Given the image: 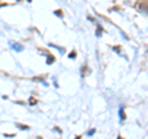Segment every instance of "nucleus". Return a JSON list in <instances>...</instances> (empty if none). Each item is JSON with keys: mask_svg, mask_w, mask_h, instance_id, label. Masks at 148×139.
<instances>
[{"mask_svg": "<svg viewBox=\"0 0 148 139\" xmlns=\"http://www.w3.org/2000/svg\"><path fill=\"white\" fill-rule=\"evenodd\" d=\"M80 138H82V137H80V136H78V137H77V138H75V139H80Z\"/></svg>", "mask_w": 148, "mask_h": 139, "instance_id": "obj_13", "label": "nucleus"}, {"mask_svg": "<svg viewBox=\"0 0 148 139\" xmlns=\"http://www.w3.org/2000/svg\"><path fill=\"white\" fill-rule=\"evenodd\" d=\"M54 14H56L57 16H59V17H63V13H62V10H56Z\"/></svg>", "mask_w": 148, "mask_h": 139, "instance_id": "obj_8", "label": "nucleus"}, {"mask_svg": "<svg viewBox=\"0 0 148 139\" xmlns=\"http://www.w3.org/2000/svg\"><path fill=\"white\" fill-rule=\"evenodd\" d=\"M94 133H95V129H90V131L88 132V136H92Z\"/></svg>", "mask_w": 148, "mask_h": 139, "instance_id": "obj_9", "label": "nucleus"}, {"mask_svg": "<svg viewBox=\"0 0 148 139\" xmlns=\"http://www.w3.org/2000/svg\"><path fill=\"white\" fill-rule=\"evenodd\" d=\"M12 47L15 49V50L17 51V52H20V51H22V50H24V46H22V45H20V44H17V42L12 44Z\"/></svg>", "mask_w": 148, "mask_h": 139, "instance_id": "obj_1", "label": "nucleus"}, {"mask_svg": "<svg viewBox=\"0 0 148 139\" xmlns=\"http://www.w3.org/2000/svg\"><path fill=\"white\" fill-rule=\"evenodd\" d=\"M54 61H56V57L53 56V55H48V56H47V63L48 65H52Z\"/></svg>", "mask_w": 148, "mask_h": 139, "instance_id": "obj_2", "label": "nucleus"}, {"mask_svg": "<svg viewBox=\"0 0 148 139\" xmlns=\"http://www.w3.org/2000/svg\"><path fill=\"white\" fill-rule=\"evenodd\" d=\"M117 139H125V138H122L121 136H119V137H117Z\"/></svg>", "mask_w": 148, "mask_h": 139, "instance_id": "obj_12", "label": "nucleus"}, {"mask_svg": "<svg viewBox=\"0 0 148 139\" xmlns=\"http://www.w3.org/2000/svg\"><path fill=\"white\" fill-rule=\"evenodd\" d=\"M68 57L69 58H75L77 57V52H75V51H73V52H71V54L68 55Z\"/></svg>", "mask_w": 148, "mask_h": 139, "instance_id": "obj_7", "label": "nucleus"}, {"mask_svg": "<svg viewBox=\"0 0 148 139\" xmlns=\"http://www.w3.org/2000/svg\"><path fill=\"white\" fill-rule=\"evenodd\" d=\"M54 131H57L58 133H62V129L59 128V127H54Z\"/></svg>", "mask_w": 148, "mask_h": 139, "instance_id": "obj_10", "label": "nucleus"}, {"mask_svg": "<svg viewBox=\"0 0 148 139\" xmlns=\"http://www.w3.org/2000/svg\"><path fill=\"white\" fill-rule=\"evenodd\" d=\"M29 101H30V104H31V106H34V104L37 103V99L35 98V97H30V99H29Z\"/></svg>", "mask_w": 148, "mask_h": 139, "instance_id": "obj_6", "label": "nucleus"}, {"mask_svg": "<svg viewBox=\"0 0 148 139\" xmlns=\"http://www.w3.org/2000/svg\"><path fill=\"white\" fill-rule=\"evenodd\" d=\"M103 31H104L103 26H101V25H98V31H96V35L100 36V35H101V32H103Z\"/></svg>", "mask_w": 148, "mask_h": 139, "instance_id": "obj_5", "label": "nucleus"}, {"mask_svg": "<svg viewBox=\"0 0 148 139\" xmlns=\"http://www.w3.org/2000/svg\"><path fill=\"white\" fill-rule=\"evenodd\" d=\"M6 5V3H0V6H5Z\"/></svg>", "mask_w": 148, "mask_h": 139, "instance_id": "obj_11", "label": "nucleus"}, {"mask_svg": "<svg viewBox=\"0 0 148 139\" xmlns=\"http://www.w3.org/2000/svg\"><path fill=\"white\" fill-rule=\"evenodd\" d=\"M16 127L20 128V129H22V131H25V129H30L29 126H25V124H20V123H16Z\"/></svg>", "mask_w": 148, "mask_h": 139, "instance_id": "obj_3", "label": "nucleus"}, {"mask_svg": "<svg viewBox=\"0 0 148 139\" xmlns=\"http://www.w3.org/2000/svg\"><path fill=\"white\" fill-rule=\"evenodd\" d=\"M120 117H121V119H122V120L126 119V114H125V111H123V108L120 109Z\"/></svg>", "mask_w": 148, "mask_h": 139, "instance_id": "obj_4", "label": "nucleus"}]
</instances>
